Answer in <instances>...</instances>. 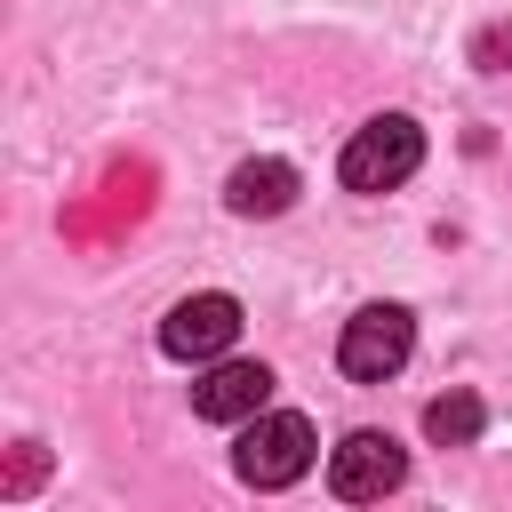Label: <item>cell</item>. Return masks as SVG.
I'll use <instances>...</instances> for the list:
<instances>
[{"label":"cell","instance_id":"cell-1","mask_svg":"<svg viewBox=\"0 0 512 512\" xmlns=\"http://www.w3.org/2000/svg\"><path fill=\"white\" fill-rule=\"evenodd\" d=\"M416 168H424V128H416L408 112H384V120L352 128V144H344V160H336L344 192H392V184H408Z\"/></svg>","mask_w":512,"mask_h":512},{"label":"cell","instance_id":"cell-2","mask_svg":"<svg viewBox=\"0 0 512 512\" xmlns=\"http://www.w3.org/2000/svg\"><path fill=\"white\" fill-rule=\"evenodd\" d=\"M312 448H320V440H312V424H304L296 408H272V416L256 408L248 432L232 440V472H240L248 488H288V480L312 472Z\"/></svg>","mask_w":512,"mask_h":512},{"label":"cell","instance_id":"cell-3","mask_svg":"<svg viewBox=\"0 0 512 512\" xmlns=\"http://www.w3.org/2000/svg\"><path fill=\"white\" fill-rule=\"evenodd\" d=\"M408 352H416V320H408L400 304H360V312L344 320V344H336V360H344L352 384H384V376H400Z\"/></svg>","mask_w":512,"mask_h":512},{"label":"cell","instance_id":"cell-4","mask_svg":"<svg viewBox=\"0 0 512 512\" xmlns=\"http://www.w3.org/2000/svg\"><path fill=\"white\" fill-rule=\"evenodd\" d=\"M240 344V304L224 296V288H200V296H184V304H168V320H160V352L168 360H224Z\"/></svg>","mask_w":512,"mask_h":512},{"label":"cell","instance_id":"cell-5","mask_svg":"<svg viewBox=\"0 0 512 512\" xmlns=\"http://www.w3.org/2000/svg\"><path fill=\"white\" fill-rule=\"evenodd\" d=\"M408 480V448L392 440V432H344L336 448H328V488L344 496V504H376V496H392Z\"/></svg>","mask_w":512,"mask_h":512},{"label":"cell","instance_id":"cell-6","mask_svg":"<svg viewBox=\"0 0 512 512\" xmlns=\"http://www.w3.org/2000/svg\"><path fill=\"white\" fill-rule=\"evenodd\" d=\"M264 400H272L264 360H208L200 384H192V416H208V424H248Z\"/></svg>","mask_w":512,"mask_h":512},{"label":"cell","instance_id":"cell-7","mask_svg":"<svg viewBox=\"0 0 512 512\" xmlns=\"http://www.w3.org/2000/svg\"><path fill=\"white\" fill-rule=\"evenodd\" d=\"M288 200H296V168L272 160V152H264V160H240V168L224 176V208H232V216H280Z\"/></svg>","mask_w":512,"mask_h":512},{"label":"cell","instance_id":"cell-8","mask_svg":"<svg viewBox=\"0 0 512 512\" xmlns=\"http://www.w3.org/2000/svg\"><path fill=\"white\" fill-rule=\"evenodd\" d=\"M480 424H488L480 392H440V400L424 408V432H432L440 448H472V440H480Z\"/></svg>","mask_w":512,"mask_h":512},{"label":"cell","instance_id":"cell-9","mask_svg":"<svg viewBox=\"0 0 512 512\" xmlns=\"http://www.w3.org/2000/svg\"><path fill=\"white\" fill-rule=\"evenodd\" d=\"M472 64H480V72H504V64H512V24H488V32L472 40Z\"/></svg>","mask_w":512,"mask_h":512},{"label":"cell","instance_id":"cell-10","mask_svg":"<svg viewBox=\"0 0 512 512\" xmlns=\"http://www.w3.org/2000/svg\"><path fill=\"white\" fill-rule=\"evenodd\" d=\"M32 480H40V448H32V440H24V456H16V472H8V496H24V488H32Z\"/></svg>","mask_w":512,"mask_h":512}]
</instances>
